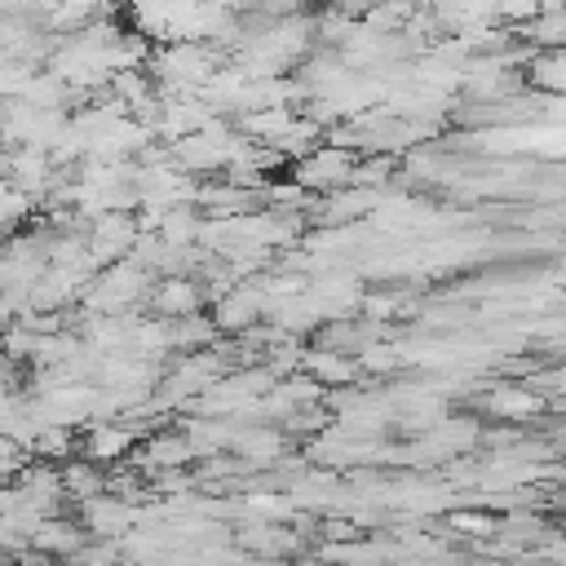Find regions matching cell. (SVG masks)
I'll return each mask as SVG.
<instances>
[{"label":"cell","instance_id":"6da1fadb","mask_svg":"<svg viewBox=\"0 0 566 566\" xmlns=\"http://www.w3.org/2000/svg\"><path fill=\"white\" fill-rule=\"evenodd\" d=\"M354 164H358V150L354 146H340V142H327V146H314L310 155H301L292 164V177L314 190V195H332L340 186L354 181Z\"/></svg>","mask_w":566,"mask_h":566},{"label":"cell","instance_id":"7a4b0ae2","mask_svg":"<svg viewBox=\"0 0 566 566\" xmlns=\"http://www.w3.org/2000/svg\"><path fill=\"white\" fill-rule=\"evenodd\" d=\"M261 314H270V296H265L261 283H234L230 292H221V296L212 301L217 327H221V332H234V336L248 332V327H256Z\"/></svg>","mask_w":566,"mask_h":566},{"label":"cell","instance_id":"3957f363","mask_svg":"<svg viewBox=\"0 0 566 566\" xmlns=\"http://www.w3.org/2000/svg\"><path fill=\"white\" fill-rule=\"evenodd\" d=\"M203 287L195 274H159L155 287H150V310L164 314V318H186L195 310H203Z\"/></svg>","mask_w":566,"mask_h":566},{"label":"cell","instance_id":"277c9868","mask_svg":"<svg viewBox=\"0 0 566 566\" xmlns=\"http://www.w3.org/2000/svg\"><path fill=\"white\" fill-rule=\"evenodd\" d=\"M301 371L318 376L327 389H340V385H354V376L363 371V363H358V354H349V349L310 345V349L301 354Z\"/></svg>","mask_w":566,"mask_h":566},{"label":"cell","instance_id":"5b68a950","mask_svg":"<svg viewBox=\"0 0 566 566\" xmlns=\"http://www.w3.org/2000/svg\"><path fill=\"white\" fill-rule=\"evenodd\" d=\"M199 451H195V442H190V433L181 429H164V433H150L146 442H142V451H137V460L133 464H142V469H186L190 460H195Z\"/></svg>","mask_w":566,"mask_h":566},{"label":"cell","instance_id":"8992f818","mask_svg":"<svg viewBox=\"0 0 566 566\" xmlns=\"http://www.w3.org/2000/svg\"><path fill=\"white\" fill-rule=\"evenodd\" d=\"M482 407L495 416V420H531L544 411V394L526 380V385H500L482 398Z\"/></svg>","mask_w":566,"mask_h":566},{"label":"cell","instance_id":"52a82bcc","mask_svg":"<svg viewBox=\"0 0 566 566\" xmlns=\"http://www.w3.org/2000/svg\"><path fill=\"white\" fill-rule=\"evenodd\" d=\"M133 447H137V433L124 429V424H111V420H93L88 433H84V455L97 460V464H102V460L115 464V460H124Z\"/></svg>","mask_w":566,"mask_h":566},{"label":"cell","instance_id":"ba28073f","mask_svg":"<svg viewBox=\"0 0 566 566\" xmlns=\"http://www.w3.org/2000/svg\"><path fill=\"white\" fill-rule=\"evenodd\" d=\"M292 124H296V111H292L287 102H279V106H256V111H239V128H243L252 142H279Z\"/></svg>","mask_w":566,"mask_h":566},{"label":"cell","instance_id":"9c48e42d","mask_svg":"<svg viewBox=\"0 0 566 566\" xmlns=\"http://www.w3.org/2000/svg\"><path fill=\"white\" fill-rule=\"evenodd\" d=\"M234 451L248 460V464H270V460H279L283 455V433L274 429V424H248V429H239L234 433Z\"/></svg>","mask_w":566,"mask_h":566},{"label":"cell","instance_id":"30bf717a","mask_svg":"<svg viewBox=\"0 0 566 566\" xmlns=\"http://www.w3.org/2000/svg\"><path fill=\"white\" fill-rule=\"evenodd\" d=\"M62 482H66V495L75 500V504H84V500H93V495H102V491H111V478L97 469V460H71V464H62Z\"/></svg>","mask_w":566,"mask_h":566},{"label":"cell","instance_id":"8fae6325","mask_svg":"<svg viewBox=\"0 0 566 566\" xmlns=\"http://www.w3.org/2000/svg\"><path fill=\"white\" fill-rule=\"evenodd\" d=\"M531 84L566 97V49H548V53L531 57Z\"/></svg>","mask_w":566,"mask_h":566},{"label":"cell","instance_id":"7c38bea8","mask_svg":"<svg viewBox=\"0 0 566 566\" xmlns=\"http://www.w3.org/2000/svg\"><path fill=\"white\" fill-rule=\"evenodd\" d=\"M447 522H451L455 531H469V535H491V531H500L491 513H451Z\"/></svg>","mask_w":566,"mask_h":566},{"label":"cell","instance_id":"4fadbf2b","mask_svg":"<svg viewBox=\"0 0 566 566\" xmlns=\"http://www.w3.org/2000/svg\"><path fill=\"white\" fill-rule=\"evenodd\" d=\"M495 4H500V18H504V22H531V18L544 13L539 0H495Z\"/></svg>","mask_w":566,"mask_h":566},{"label":"cell","instance_id":"5bb4252c","mask_svg":"<svg viewBox=\"0 0 566 566\" xmlns=\"http://www.w3.org/2000/svg\"><path fill=\"white\" fill-rule=\"evenodd\" d=\"M363 314L376 318V323H385L389 314H398V296H385V292H380V296H367V301H363Z\"/></svg>","mask_w":566,"mask_h":566}]
</instances>
